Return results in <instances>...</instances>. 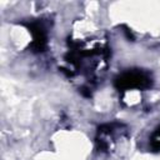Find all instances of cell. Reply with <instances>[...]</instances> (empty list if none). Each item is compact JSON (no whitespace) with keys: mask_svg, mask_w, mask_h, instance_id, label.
Returning <instances> with one entry per match:
<instances>
[{"mask_svg":"<svg viewBox=\"0 0 160 160\" xmlns=\"http://www.w3.org/2000/svg\"><path fill=\"white\" fill-rule=\"evenodd\" d=\"M126 131V126L120 122H109L99 128L96 134V145L100 152L109 151L115 144L116 139Z\"/></svg>","mask_w":160,"mask_h":160,"instance_id":"2","label":"cell"},{"mask_svg":"<svg viewBox=\"0 0 160 160\" xmlns=\"http://www.w3.org/2000/svg\"><path fill=\"white\" fill-rule=\"evenodd\" d=\"M28 29L32 36L31 49L35 52L45 51L48 46V25L42 20H35L28 24Z\"/></svg>","mask_w":160,"mask_h":160,"instance_id":"3","label":"cell"},{"mask_svg":"<svg viewBox=\"0 0 160 160\" xmlns=\"http://www.w3.org/2000/svg\"><path fill=\"white\" fill-rule=\"evenodd\" d=\"M152 75L144 69H129L115 78L114 85L119 92L125 94L128 91H145L152 86Z\"/></svg>","mask_w":160,"mask_h":160,"instance_id":"1","label":"cell"},{"mask_svg":"<svg viewBox=\"0 0 160 160\" xmlns=\"http://www.w3.org/2000/svg\"><path fill=\"white\" fill-rule=\"evenodd\" d=\"M149 146L152 151H160V125L152 131L149 138Z\"/></svg>","mask_w":160,"mask_h":160,"instance_id":"4","label":"cell"}]
</instances>
